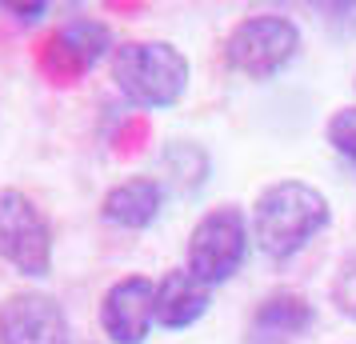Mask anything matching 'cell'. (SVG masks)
I'll return each mask as SVG.
<instances>
[{"mask_svg":"<svg viewBox=\"0 0 356 344\" xmlns=\"http://www.w3.org/2000/svg\"><path fill=\"white\" fill-rule=\"evenodd\" d=\"M0 17H8L13 28H36V24H44L52 17V4L49 0H29V4H20V0H0Z\"/></svg>","mask_w":356,"mask_h":344,"instance_id":"15","label":"cell"},{"mask_svg":"<svg viewBox=\"0 0 356 344\" xmlns=\"http://www.w3.org/2000/svg\"><path fill=\"white\" fill-rule=\"evenodd\" d=\"M324 140L340 161L356 164V104H344L324 120Z\"/></svg>","mask_w":356,"mask_h":344,"instance_id":"14","label":"cell"},{"mask_svg":"<svg viewBox=\"0 0 356 344\" xmlns=\"http://www.w3.org/2000/svg\"><path fill=\"white\" fill-rule=\"evenodd\" d=\"M0 344H76L72 316L44 288H17L0 300Z\"/></svg>","mask_w":356,"mask_h":344,"instance_id":"8","label":"cell"},{"mask_svg":"<svg viewBox=\"0 0 356 344\" xmlns=\"http://www.w3.org/2000/svg\"><path fill=\"white\" fill-rule=\"evenodd\" d=\"M252 252V224L241 204H216L188 229L184 240V268L212 293L248 264Z\"/></svg>","mask_w":356,"mask_h":344,"instance_id":"4","label":"cell"},{"mask_svg":"<svg viewBox=\"0 0 356 344\" xmlns=\"http://www.w3.org/2000/svg\"><path fill=\"white\" fill-rule=\"evenodd\" d=\"M328 300H332V309H337L344 320L356 325V248H348V252L340 256L337 272H332V284H328Z\"/></svg>","mask_w":356,"mask_h":344,"instance_id":"13","label":"cell"},{"mask_svg":"<svg viewBox=\"0 0 356 344\" xmlns=\"http://www.w3.org/2000/svg\"><path fill=\"white\" fill-rule=\"evenodd\" d=\"M108 76L124 104L140 113H168L188 97L193 60L172 40H120Z\"/></svg>","mask_w":356,"mask_h":344,"instance_id":"2","label":"cell"},{"mask_svg":"<svg viewBox=\"0 0 356 344\" xmlns=\"http://www.w3.org/2000/svg\"><path fill=\"white\" fill-rule=\"evenodd\" d=\"M248 224H252V248L280 264L300 256L332 224V200L316 184L284 177L257 193L248 208Z\"/></svg>","mask_w":356,"mask_h":344,"instance_id":"1","label":"cell"},{"mask_svg":"<svg viewBox=\"0 0 356 344\" xmlns=\"http://www.w3.org/2000/svg\"><path fill=\"white\" fill-rule=\"evenodd\" d=\"M116 44H120V40L113 36V28H108L104 20L76 13V17L60 20L56 33L49 36V44H44V68H49L60 84H76L97 65H108Z\"/></svg>","mask_w":356,"mask_h":344,"instance_id":"7","label":"cell"},{"mask_svg":"<svg viewBox=\"0 0 356 344\" xmlns=\"http://www.w3.org/2000/svg\"><path fill=\"white\" fill-rule=\"evenodd\" d=\"M156 177H161L164 188H177V193H196V188H204L209 181V152L196 145V140H168L161 148V161H156Z\"/></svg>","mask_w":356,"mask_h":344,"instance_id":"12","label":"cell"},{"mask_svg":"<svg viewBox=\"0 0 356 344\" xmlns=\"http://www.w3.org/2000/svg\"><path fill=\"white\" fill-rule=\"evenodd\" d=\"M312 325H316V309L308 304V296L280 288L252 309L248 328H244V344H292Z\"/></svg>","mask_w":356,"mask_h":344,"instance_id":"10","label":"cell"},{"mask_svg":"<svg viewBox=\"0 0 356 344\" xmlns=\"http://www.w3.org/2000/svg\"><path fill=\"white\" fill-rule=\"evenodd\" d=\"M97 325L108 344H148L156 332V280L145 272L116 277L100 293Z\"/></svg>","mask_w":356,"mask_h":344,"instance_id":"6","label":"cell"},{"mask_svg":"<svg viewBox=\"0 0 356 344\" xmlns=\"http://www.w3.org/2000/svg\"><path fill=\"white\" fill-rule=\"evenodd\" d=\"M0 264L33 284L49 280L56 264V229L24 188H0Z\"/></svg>","mask_w":356,"mask_h":344,"instance_id":"5","label":"cell"},{"mask_svg":"<svg viewBox=\"0 0 356 344\" xmlns=\"http://www.w3.org/2000/svg\"><path fill=\"white\" fill-rule=\"evenodd\" d=\"M212 309V288L180 264L156 277V328L161 332H188Z\"/></svg>","mask_w":356,"mask_h":344,"instance_id":"11","label":"cell"},{"mask_svg":"<svg viewBox=\"0 0 356 344\" xmlns=\"http://www.w3.org/2000/svg\"><path fill=\"white\" fill-rule=\"evenodd\" d=\"M164 204H168V188L161 184V177L156 172H132V177L104 188L97 213L108 229L148 232L164 216Z\"/></svg>","mask_w":356,"mask_h":344,"instance_id":"9","label":"cell"},{"mask_svg":"<svg viewBox=\"0 0 356 344\" xmlns=\"http://www.w3.org/2000/svg\"><path fill=\"white\" fill-rule=\"evenodd\" d=\"M305 44L300 24L284 13H252L241 17L225 33L220 60L228 72H236L244 81H273L296 60V52Z\"/></svg>","mask_w":356,"mask_h":344,"instance_id":"3","label":"cell"}]
</instances>
